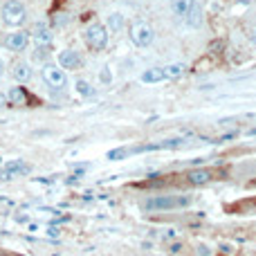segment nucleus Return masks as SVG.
I'll list each match as a JSON object with an SVG mask.
<instances>
[{
    "label": "nucleus",
    "instance_id": "f257e3e1",
    "mask_svg": "<svg viewBox=\"0 0 256 256\" xmlns=\"http://www.w3.org/2000/svg\"><path fill=\"white\" fill-rule=\"evenodd\" d=\"M194 202V198L186 194L180 196H148L146 200H142V209L144 212H173V209H186Z\"/></svg>",
    "mask_w": 256,
    "mask_h": 256
},
{
    "label": "nucleus",
    "instance_id": "f03ea898",
    "mask_svg": "<svg viewBox=\"0 0 256 256\" xmlns=\"http://www.w3.org/2000/svg\"><path fill=\"white\" fill-rule=\"evenodd\" d=\"M108 38H110V32L104 22H90L84 32V40L92 52H102L108 48Z\"/></svg>",
    "mask_w": 256,
    "mask_h": 256
},
{
    "label": "nucleus",
    "instance_id": "7ed1b4c3",
    "mask_svg": "<svg viewBox=\"0 0 256 256\" xmlns=\"http://www.w3.org/2000/svg\"><path fill=\"white\" fill-rule=\"evenodd\" d=\"M128 38H130V43L135 45V48H148V45H153V40H155V30L148 25V22L135 20V22H130V27H128Z\"/></svg>",
    "mask_w": 256,
    "mask_h": 256
},
{
    "label": "nucleus",
    "instance_id": "20e7f679",
    "mask_svg": "<svg viewBox=\"0 0 256 256\" xmlns=\"http://www.w3.org/2000/svg\"><path fill=\"white\" fill-rule=\"evenodd\" d=\"M0 18H2L4 25L18 27V25L25 22L27 9H25V4H22L20 0H7V2H2V7H0Z\"/></svg>",
    "mask_w": 256,
    "mask_h": 256
},
{
    "label": "nucleus",
    "instance_id": "39448f33",
    "mask_svg": "<svg viewBox=\"0 0 256 256\" xmlns=\"http://www.w3.org/2000/svg\"><path fill=\"white\" fill-rule=\"evenodd\" d=\"M40 74H43V81L54 90H63L68 86V74L58 63H45L40 68Z\"/></svg>",
    "mask_w": 256,
    "mask_h": 256
},
{
    "label": "nucleus",
    "instance_id": "423d86ee",
    "mask_svg": "<svg viewBox=\"0 0 256 256\" xmlns=\"http://www.w3.org/2000/svg\"><path fill=\"white\" fill-rule=\"evenodd\" d=\"M216 178V171L214 168H207V166H198V168H189L184 173V182L189 186H204Z\"/></svg>",
    "mask_w": 256,
    "mask_h": 256
},
{
    "label": "nucleus",
    "instance_id": "0eeeda50",
    "mask_svg": "<svg viewBox=\"0 0 256 256\" xmlns=\"http://www.w3.org/2000/svg\"><path fill=\"white\" fill-rule=\"evenodd\" d=\"M30 43H32V34L25 30H16L4 38V48H7L9 52H16V54L25 52V50L30 48Z\"/></svg>",
    "mask_w": 256,
    "mask_h": 256
},
{
    "label": "nucleus",
    "instance_id": "6e6552de",
    "mask_svg": "<svg viewBox=\"0 0 256 256\" xmlns=\"http://www.w3.org/2000/svg\"><path fill=\"white\" fill-rule=\"evenodd\" d=\"M56 63L66 72H70V70H79V68L84 66V58H81V54L76 52V50H61V52L56 54Z\"/></svg>",
    "mask_w": 256,
    "mask_h": 256
},
{
    "label": "nucleus",
    "instance_id": "1a4fd4ad",
    "mask_svg": "<svg viewBox=\"0 0 256 256\" xmlns=\"http://www.w3.org/2000/svg\"><path fill=\"white\" fill-rule=\"evenodd\" d=\"M12 76L16 84L25 86V84H30L32 76H34V68H32V63H27V61H16L12 66Z\"/></svg>",
    "mask_w": 256,
    "mask_h": 256
},
{
    "label": "nucleus",
    "instance_id": "9d476101",
    "mask_svg": "<svg viewBox=\"0 0 256 256\" xmlns=\"http://www.w3.org/2000/svg\"><path fill=\"white\" fill-rule=\"evenodd\" d=\"M182 20H184V25L189 27V30H198V27L204 22V9H202V4H200L198 0H194L191 9L186 12V16L182 18Z\"/></svg>",
    "mask_w": 256,
    "mask_h": 256
},
{
    "label": "nucleus",
    "instance_id": "9b49d317",
    "mask_svg": "<svg viewBox=\"0 0 256 256\" xmlns=\"http://www.w3.org/2000/svg\"><path fill=\"white\" fill-rule=\"evenodd\" d=\"M32 173V166L25 162V160H9L7 164H4V176L9 178H16V176H30Z\"/></svg>",
    "mask_w": 256,
    "mask_h": 256
},
{
    "label": "nucleus",
    "instance_id": "f8f14e48",
    "mask_svg": "<svg viewBox=\"0 0 256 256\" xmlns=\"http://www.w3.org/2000/svg\"><path fill=\"white\" fill-rule=\"evenodd\" d=\"M106 27H108V32H112V34H122L126 27V16L122 12H110L106 18Z\"/></svg>",
    "mask_w": 256,
    "mask_h": 256
},
{
    "label": "nucleus",
    "instance_id": "ddd939ff",
    "mask_svg": "<svg viewBox=\"0 0 256 256\" xmlns=\"http://www.w3.org/2000/svg\"><path fill=\"white\" fill-rule=\"evenodd\" d=\"M7 102L12 104V106H25V104L30 102V92H27V88H22V86H14L7 92Z\"/></svg>",
    "mask_w": 256,
    "mask_h": 256
},
{
    "label": "nucleus",
    "instance_id": "4468645a",
    "mask_svg": "<svg viewBox=\"0 0 256 256\" xmlns=\"http://www.w3.org/2000/svg\"><path fill=\"white\" fill-rule=\"evenodd\" d=\"M30 34L38 45H50V40H52V32H50V27L43 25V22H36Z\"/></svg>",
    "mask_w": 256,
    "mask_h": 256
},
{
    "label": "nucleus",
    "instance_id": "2eb2a0df",
    "mask_svg": "<svg viewBox=\"0 0 256 256\" xmlns=\"http://www.w3.org/2000/svg\"><path fill=\"white\" fill-rule=\"evenodd\" d=\"M142 84H160V81L166 79V74H164V68H148V70L142 72Z\"/></svg>",
    "mask_w": 256,
    "mask_h": 256
},
{
    "label": "nucleus",
    "instance_id": "dca6fc26",
    "mask_svg": "<svg viewBox=\"0 0 256 256\" xmlns=\"http://www.w3.org/2000/svg\"><path fill=\"white\" fill-rule=\"evenodd\" d=\"M194 0H168V7H171V14L176 18H184L186 12L191 9Z\"/></svg>",
    "mask_w": 256,
    "mask_h": 256
},
{
    "label": "nucleus",
    "instance_id": "f3484780",
    "mask_svg": "<svg viewBox=\"0 0 256 256\" xmlns=\"http://www.w3.org/2000/svg\"><path fill=\"white\" fill-rule=\"evenodd\" d=\"M74 90H76V94H79V97H86V99L94 97V92H97V90H94V86L90 84L88 79H76L74 81Z\"/></svg>",
    "mask_w": 256,
    "mask_h": 256
},
{
    "label": "nucleus",
    "instance_id": "a211bd4d",
    "mask_svg": "<svg viewBox=\"0 0 256 256\" xmlns=\"http://www.w3.org/2000/svg\"><path fill=\"white\" fill-rule=\"evenodd\" d=\"M184 72H186V68L182 66V63H171V66L164 68V74H166V79H180Z\"/></svg>",
    "mask_w": 256,
    "mask_h": 256
},
{
    "label": "nucleus",
    "instance_id": "6ab92c4d",
    "mask_svg": "<svg viewBox=\"0 0 256 256\" xmlns=\"http://www.w3.org/2000/svg\"><path fill=\"white\" fill-rule=\"evenodd\" d=\"M128 155H130V148H115V150H108L106 158L115 162V160H124V158H128Z\"/></svg>",
    "mask_w": 256,
    "mask_h": 256
},
{
    "label": "nucleus",
    "instance_id": "aec40b11",
    "mask_svg": "<svg viewBox=\"0 0 256 256\" xmlns=\"http://www.w3.org/2000/svg\"><path fill=\"white\" fill-rule=\"evenodd\" d=\"M222 50H225V40L216 38V40H212V43H209V52H214V54H220Z\"/></svg>",
    "mask_w": 256,
    "mask_h": 256
},
{
    "label": "nucleus",
    "instance_id": "412c9836",
    "mask_svg": "<svg viewBox=\"0 0 256 256\" xmlns=\"http://www.w3.org/2000/svg\"><path fill=\"white\" fill-rule=\"evenodd\" d=\"M196 256H214V250L209 245H196Z\"/></svg>",
    "mask_w": 256,
    "mask_h": 256
},
{
    "label": "nucleus",
    "instance_id": "4be33fe9",
    "mask_svg": "<svg viewBox=\"0 0 256 256\" xmlns=\"http://www.w3.org/2000/svg\"><path fill=\"white\" fill-rule=\"evenodd\" d=\"M99 79H102V84H110L112 81V74H110V68H104L102 72H99Z\"/></svg>",
    "mask_w": 256,
    "mask_h": 256
},
{
    "label": "nucleus",
    "instance_id": "5701e85b",
    "mask_svg": "<svg viewBox=\"0 0 256 256\" xmlns=\"http://www.w3.org/2000/svg\"><path fill=\"white\" fill-rule=\"evenodd\" d=\"M4 72H7V63H4V58L0 56V79L4 76Z\"/></svg>",
    "mask_w": 256,
    "mask_h": 256
},
{
    "label": "nucleus",
    "instance_id": "b1692460",
    "mask_svg": "<svg viewBox=\"0 0 256 256\" xmlns=\"http://www.w3.org/2000/svg\"><path fill=\"white\" fill-rule=\"evenodd\" d=\"M250 43L256 48V27H252V32H250Z\"/></svg>",
    "mask_w": 256,
    "mask_h": 256
},
{
    "label": "nucleus",
    "instance_id": "393cba45",
    "mask_svg": "<svg viewBox=\"0 0 256 256\" xmlns=\"http://www.w3.org/2000/svg\"><path fill=\"white\" fill-rule=\"evenodd\" d=\"M182 248H184L182 243H173V245H171V252H182Z\"/></svg>",
    "mask_w": 256,
    "mask_h": 256
},
{
    "label": "nucleus",
    "instance_id": "a878e982",
    "mask_svg": "<svg viewBox=\"0 0 256 256\" xmlns=\"http://www.w3.org/2000/svg\"><path fill=\"white\" fill-rule=\"evenodd\" d=\"M7 94H4V92H0V108H2V106H7Z\"/></svg>",
    "mask_w": 256,
    "mask_h": 256
},
{
    "label": "nucleus",
    "instance_id": "bb28decb",
    "mask_svg": "<svg viewBox=\"0 0 256 256\" xmlns=\"http://www.w3.org/2000/svg\"><path fill=\"white\" fill-rule=\"evenodd\" d=\"M61 234V230H56V227H52V230H50V236H58Z\"/></svg>",
    "mask_w": 256,
    "mask_h": 256
}]
</instances>
